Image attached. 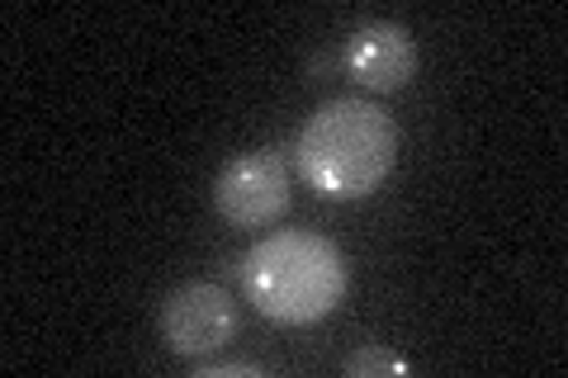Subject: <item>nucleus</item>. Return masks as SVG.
Listing matches in <instances>:
<instances>
[{
    "instance_id": "obj_2",
    "label": "nucleus",
    "mask_w": 568,
    "mask_h": 378,
    "mask_svg": "<svg viewBox=\"0 0 568 378\" xmlns=\"http://www.w3.org/2000/svg\"><path fill=\"white\" fill-rule=\"evenodd\" d=\"M246 298L261 317L280 327H308L342 308L346 298V260L327 237L317 232H271L256 242L242 260Z\"/></svg>"
},
{
    "instance_id": "obj_7",
    "label": "nucleus",
    "mask_w": 568,
    "mask_h": 378,
    "mask_svg": "<svg viewBox=\"0 0 568 378\" xmlns=\"http://www.w3.org/2000/svg\"><path fill=\"white\" fill-rule=\"evenodd\" d=\"M261 374H265L261 365H246L242 359V365H204L194 378H261Z\"/></svg>"
},
{
    "instance_id": "obj_6",
    "label": "nucleus",
    "mask_w": 568,
    "mask_h": 378,
    "mask_svg": "<svg viewBox=\"0 0 568 378\" xmlns=\"http://www.w3.org/2000/svg\"><path fill=\"white\" fill-rule=\"evenodd\" d=\"M346 374L351 378H375V374H407V359L384 350V346H365L346 359Z\"/></svg>"
},
{
    "instance_id": "obj_4",
    "label": "nucleus",
    "mask_w": 568,
    "mask_h": 378,
    "mask_svg": "<svg viewBox=\"0 0 568 378\" xmlns=\"http://www.w3.org/2000/svg\"><path fill=\"white\" fill-rule=\"evenodd\" d=\"M213 208L233 227H265L290 208V171L275 152H246L213 180Z\"/></svg>"
},
{
    "instance_id": "obj_5",
    "label": "nucleus",
    "mask_w": 568,
    "mask_h": 378,
    "mask_svg": "<svg viewBox=\"0 0 568 378\" xmlns=\"http://www.w3.org/2000/svg\"><path fill=\"white\" fill-rule=\"evenodd\" d=\"M417 71V48H413V33L403 24H388V20H375V24H361L346 39V76L361 81L365 90H403L413 81Z\"/></svg>"
},
{
    "instance_id": "obj_1",
    "label": "nucleus",
    "mask_w": 568,
    "mask_h": 378,
    "mask_svg": "<svg viewBox=\"0 0 568 378\" xmlns=\"http://www.w3.org/2000/svg\"><path fill=\"white\" fill-rule=\"evenodd\" d=\"M398 161V123L369 100H332L298 133V171L323 200H365Z\"/></svg>"
},
{
    "instance_id": "obj_3",
    "label": "nucleus",
    "mask_w": 568,
    "mask_h": 378,
    "mask_svg": "<svg viewBox=\"0 0 568 378\" xmlns=\"http://www.w3.org/2000/svg\"><path fill=\"white\" fill-rule=\"evenodd\" d=\"M162 346L171 355H213L237 336V303L227 298L219 284L209 279H190L181 289H171L162 303Z\"/></svg>"
}]
</instances>
